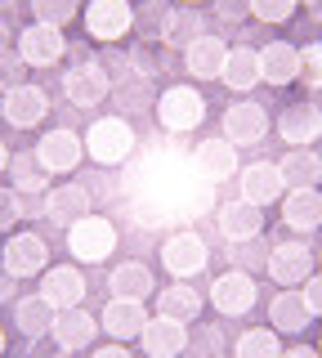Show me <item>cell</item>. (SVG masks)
Returning <instances> with one entry per match:
<instances>
[{
  "instance_id": "f35d334b",
  "label": "cell",
  "mask_w": 322,
  "mask_h": 358,
  "mask_svg": "<svg viewBox=\"0 0 322 358\" xmlns=\"http://www.w3.org/2000/svg\"><path fill=\"white\" fill-rule=\"evenodd\" d=\"M130 63H135L139 76H157L161 67H166V41H135Z\"/></svg>"
},
{
  "instance_id": "cb8c5ba5",
  "label": "cell",
  "mask_w": 322,
  "mask_h": 358,
  "mask_svg": "<svg viewBox=\"0 0 322 358\" xmlns=\"http://www.w3.org/2000/svg\"><path fill=\"white\" fill-rule=\"evenodd\" d=\"M314 322V309L305 305V291L300 287H277L269 300V327L277 336H305Z\"/></svg>"
},
{
  "instance_id": "8d00e7d4",
  "label": "cell",
  "mask_w": 322,
  "mask_h": 358,
  "mask_svg": "<svg viewBox=\"0 0 322 358\" xmlns=\"http://www.w3.org/2000/svg\"><path fill=\"white\" fill-rule=\"evenodd\" d=\"M31 22H50V27H68L81 18V0H27Z\"/></svg>"
},
{
  "instance_id": "7bdbcfd3",
  "label": "cell",
  "mask_w": 322,
  "mask_h": 358,
  "mask_svg": "<svg viewBox=\"0 0 322 358\" xmlns=\"http://www.w3.org/2000/svg\"><path fill=\"white\" fill-rule=\"evenodd\" d=\"M18 220H23V193L18 188H0V233H14Z\"/></svg>"
},
{
  "instance_id": "f546056e",
  "label": "cell",
  "mask_w": 322,
  "mask_h": 358,
  "mask_svg": "<svg viewBox=\"0 0 322 358\" xmlns=\"http://www.w3.org/2000/svg\"><path fill=\"white\" fill-rule=\"evenodd\" d=\"M233 94L247 99L255 85H260V50L255 45H228V59H224V76H219Z\"/></svg>"
},
{
  "instance_id": "f5cc1de1",
  "label": "cell",
  "mask_w": 322,
  "mask_h": 358,
  "mask_svg": "<svg viewBox=\"0 0 322 358\" xmlns=\"http://www.w3.org/2000/svg\"><path fill=\"white\" fill-rule=\"evenodd\" d=\"M14 41H18V31H9V22L0 18V54H9V50H14Z\"/></svg>"
},
{
  "instance_id": "f907efd6",
  "label": "cell",
  "mask_w": 322,
  "mask_h": 358,
  "mask_svg": "<svg viewBox=\"0 0 322 358\" xmlns=\"http://www.w3.org/2000/svg\"><path fill=\"white\" fill-rule=\"evenodd\" d=\"M90 358H135V354H130V345H98V350H90Z\"/></svg>"
},
{
  "instance_id": "9f6ffc18",
  "label": "cell",
  "mask_w": 322,
  "mask_h": 358,
  "mask_svg": "<svg viewBox=\"0 0 322 358\" xmlns=\"http://www.w3.org/2000/svg\"><path fill=\"white\" fill-rule=\"evenodd\" d=\"M36 358H72L68 350H59V345H54V350H45V354H36Z\"/></svg>"
},
{
  "instance_id": "e575fe53",
  "label": "cell",
  "mask_w": 322,
  "mask_h": 358,
  "mask_svg": "<svg viewBox=\"0 0 322 358\" xmlns=\"http://www.w3.org/2000/svg\"><path fill=\"white\" fill-rule=\"evenodd\" d=\"M282 354V336L273 327H247L233 341V358H277Z\"/></svg>"
},
{
  "instance_id": "91938a15",
  "label": "cell",
  "mask_w": 322,
  "mask_h": 358,
  "mask_svg": "<svg viewBox=\"0 0 322 358\" xmlns=\"http://www.w3.org/2000/svg\"><path fill=\"white\" fill-rule=\"evenodd\" d=\"M309 103H314V108H322V90H314V94H309Z\"/></svg>"
},
{
  "instance_id": "db71d44e",
  "label": "cell",
  "mask_w": 322,
  "mask_h": 358,
  "mask_svg": "<svg viewBox=\"0 0 322 358\" xmlns=\"http://www.w3.org/2000/svg\"><path fill=\"white\" fill-rule=\"evenodd\" d=\"M305 9H309V18L322 22V0H305Z\"/></svg>"
},
{
  "instance_id": "83f0119b",
  "label": "cell",
  "mask_w": 322,
  "mask_h": 358,
  "mask_svg": "<svg viewBox=\"0 0 322 358\" xmlns=\"http://www.w3.org/2000/svg\"><path fill=\"white\" fill-rule=\"evenodd\" d=\"M9 313H14V331L23 336V341H50V327H54V309L41 291H31V296H18L14 305H9Z\"/></svg>"
},
{
  "instance_id": "b9f144b4",
  "label": "cell",
  "mask_w": 322,
  "mask_h": 358,
  "mask_svg": "<svg viewBox=\"0 0 322 358\" xmlns=\"http://www.w3.org/2000/svg\"><path fill=\"white\" fill-rule=\"evenodd\" d=\"M300 81L309 90H322V41L300 45Z\"/></svg>"
},
{
  "instance_id": "5bb4252c",
  "label": "cell",
  "mask_w": 322,
  "mask_h": 358,
  "mask_svg": "<svg viewBox=\"0 0 322 358\" xmlns=\"http://www.w3.org/2000/svg\"><path fill=\"white\" fill-rule=\"evenodd\" d=\"M0 117H5L14 130H36L41 121L50 117V94L41 85L23 81V85H14V90L0 94Z\"/></svg>"
},
{
  "instance_id": "f1b7e54d",
  "label": "cell",
  "mask_w": 322,
  "mask_h": 358,
  "mask_svg": "<svg viewBox=\"0 0 322 358\" xmlns=\"http://www.w3.org/2000/svg\"><path fill=\"white\" fill-rule=\"evenodd\" d=\"M152 305H157L161 318H175V322H197L206 309V296L197 287L188 282H170V287H157V296H152Z\"/></svg>"
},
{
  "instance_id": "d6a6232c",
  "label": "cell",
  "mask_w": 322,
  "mask_h": 358,
  "mask_svg": "<svg viewBox=\"0 0 322 358\" xmlns=\"http://www.w3.org/2000/svg\"><path fill=\"white\" fill-rule=\"evenodd\" d=\"M112 103L121 108V117L126 112H143L148 108L152 112V103H157V90H152V76H126V81H117L112 85Z\"/></svg>"
},
{
  "instance_id": "44dd1931",
  "label": "cell",
  "mask_w": 322,
  "mask_h": 358,
  "mask_svg": "<svg viewBox=\"0 0 322 358\" xmlns=\"http://www.w3.org/2000/svg\"><path fill=\"white\" fill-rule=\"evenodd\" d=\"M98 331H103V327H98V318L85 305H76V309H59V313H54L50 341L59 345V350H68V354H81V350H90V345H94Z\"/></svg>"
},
{
  "instance_id": "681fc988",
  "label": "cell",
  "mask_w": 322,
  "mask_h": 358,
  "mask_svg": "<svg viewBox=\"0 0 322 358\" xmlns=\"http://www.w3.org/2000/svg\"><path fill=\"white\" fill-rule=\"evenodd\" d=\"M14 300H18V278L0 264V305H14Z\"/></svg>"
},
{
  "instance_id": "9c48e42d",
  "label": "cell",
  "mask_w": 322,
  "mask_h": 358,
  "mask_svg": "<svg viewBox=\"0 0 322 358\" xmlns=\"http://www.w3.org/2000/svg\"><path fill=\"white\" fill-rule=\"evenodd\" d=\"M273 130L269 121V108L255 103V99H237V103L224 108V117H219V134L233 143V148H255V143H264Z\"/></svg>"
},
{
  "instance_id": "e0dca14e",
  "label": "cell",
  "mask_w": 322,
  "mask_h": 358,
  "mask_svg": "<svg viewBox=\"0 0 322 358\" xmlns=\"http://www.w3.org/2000/svg\"><path fill=\"white\" fill-rule=\"evenodd\" d=\"M242 148H233V143L224 139V134H206L202 143L193 148V171L206 179V184H224V179H233L242 171V157H237Z\"/></svg>"
},
{
  "instance_id": "6da1fadb",
  "label": "cell",
  "mask_w": 322,
  "mask_h": 358,
  "mask_svg": "<svg viewBox=\"0 0 322 358\" xmlns=\"http://www.w3.org/2000/svg\"><path fill=\"white\" fill-rule=\"evenodd\" d=\"M81 139H85V157H90L94 166H103V171L126 166L130 157H135V148H139V130L130 126V117H121V112H112V117H94Z\"/></svg>"
},
{
  "instance_id": "8992f818",
  "label": "cell",
  "mask_w": 322,
  "mask_h": 358,
  "mask_svg": "<svg viewBox=\"0 0 322 358\" xmlns=\"http://www.w3.org/2000/svg\"><path fill=\"white\" fill-rule=\"evenodd\" d=\"M81 27L94 45H121L135 31V5L130 0H90L81 9Z\"/></svg>"
},
{
  "instance_id": "8fae6325",
  "label": "cell",
  "mask_w": 322,
  "mask_h": 358,
  "mask_svg": "<svg viewBox=\"0 0 322 358\" xmlns=\"http://www.w3.org/2000/svg\"><path fill=\"white\" fill-rule=\"evenodd\" d=\"M31 152L41 157V166H45L50 175H72V171H81V162H85V139L72 126H54L36 139Z\"/></svg>"
},
{
  "instance_id": "d590c367",
  "label": "cell",
  "mask_w": 322,
  "mask_h": 358,
  "mask_svg": "<svg viewBox=\"0 0 322 358\" xmlns=\"http://www.w3.org/2000/svg\"><path fill=\"white\" fill-rule=\"evenodd\" d=\"M170 14H175V9L166 5V0H143V5H135V31H130V36H139V41H166Z\"/></svg>"
},
{
  "instance_id": "ac0fdd59",
  "label": "cell",
  "mask_w": 322,
  "mask_h": 358,
  "mask_svg": "<svg viewBox=\"0 0 322 358\" xmlns=\"http://www.w3.org/2000/svg\"><path fill=\"white\" fill-rule=\"evenodd\" d=\"M273 130H277V139L291 143V148H314V143L322 139V108H314L309 99L286 103L282 112H277Z\"/></svg>"
},
{
  "instance_id": "680465c9",
  "label": "cell",
  "mask_w": 322,
  "mask_h": 358,
  "mask_svg": "<svg viewBox=\"0 0 322 358\" xmlns=\"http://www.w3.org/2000/svg\"><path fill=\"white\" fill-rule=\"evenodd\" d=\"M14 5H18V0H0V18H5V14H9Z\"/></svg>"
},
{
  "instance_id": "30bf717a",
  "label": "cell",
  "mask_w": 322,
  "mask_h": 358,
  "mask_svg": "<svg viewBox=\"0 0 322 358\" xmlns=\"http://www.w3.org/2000/svg\"><path fill=\"white\" fill-rule=\"evenodd\" d=\"M18 59L27 67H59L68 59V36H63V27H50V22H27V27H18V41H14Z\"/></svg>"
},
{
  "instance_id": "3957f363",
  "label": "cell",
  "mask_w": 322,
  "mask_h": 358,
  "mask_svg": "<svg viewBox=\"0 0 322 358\" xmlns=\"http://www.w3.org/2000/svg\"><path fill=\"white\" fill-rule=\"evenodd\" d=\"M117 242H121V233L108 215H94L90 210V215H81L76 224H68V251L81 268L85 264H108L112 251H117Z\"/></svg>"
},
{
  "instance_id": "74e56055",
  "label": "cell",
  "mask_w": 322,
  "mask_h": 358,
  "mask_svg": "<svg viewBox=\"0 0 322 358\" xmlns=\"http://www.w3.org/2000/svg\"><path fill=\"white\" fill-rule=\"evenodd\" d=\"M188 354L193 358H224V331H219V322L197 318V336H188Z\"/></svg>"
},
{
  "instance_id": "4fadbf2b",
  "label": "cell",
  "mask_w": 322,
  "mask_h": 358,
  "mask_svg": "<svg viewBox=\"0 0 322 358\" xmlns=\"http://www.w3.org/2000/svg\"><path fill=\"white\" fill-rule=\"evenodd\" d=\"M36 291L50 300L54 309H76V305H85V296H90V278L81 273V264H50L45 273L36 278Z\"/></svg>"
},
{
  "instance_id": "be15d7a7",
  "label": "cell",
  "mask_w": 322,
  "mask_h": 358,
  "mask_svg": "<svg viewBox=\"0 0 322 358\" xmlns=\"http://www.w3.org/2000/svg\"><path fill=\"white\" fill-rule=\"evenodd\" d=\"M318 354H322V341H318Z\"/></svg>"
},
{
  "instance_id": "ffe728a7",
  "label": "cell",
  "mask_w": 322,
  "mask_h": 358,
  "mask_svg": "<svg viewBox=\"0 0 322 358\" xmlns=\"http://www.w3.org/2000/svg\"><path fill=\"white\" fill-rule=\"evenodd\" d=\"M148 318H152V313H148L143 300H117V296H108L103 313H98V327L112 336L117 345H130V341H139V336H143Z\"/></svg>"
},
{
  "instance_id": "7a4b0ae2",
  "label": "cell",
  "mask_w": 322,
  "mask_h": 358,
  "mask_svg": "<svg viewBox=\"0 0 322 358\" xmlns=\"http://www.w3.org/2000/svg\"><path fill=\"white\" fill-rule=\"evenodd\" d=\"M152 117L166 134H193L206 121V94L197 85H166L152 103Z\"/></svg>"
},
{
  "instance_id": "60d3db41",
  "label": "cell",
  "mask_w": 322,
  "mask_h": 358,
  "mask_svg": "<svg viewBox=\"0 0 322 358\" xmlns=\"http://www.w3.org/2000/svg\"><path fill=\"white\" fill-rule=\"evenodd\" d=\"M228 264H233V268H247V273H255V268L269 264V246H264L260 238H251V242H233Z\"/></svg>"
},
{
  "instance_id": "ab89813d",
  "label": "cell",
  "mask_w": 322,
  "mask_h": 358,
  "mask_svg": "<svg viewBox=\"0 0 322 358\" xmlns=\"http://www.w3.org/2000/svg\"><path fill=\"white\" fill-rule=\"evenodd\" d=\"M300 9V0H251V18H260L264 27H282L291 22Z\"/></svg>"
},
{
  "instance_id": "6125c7cd",
  "label": "cell",
  "mask_w": 322,
  "mask_h": 358,
  "mask_svg": "<svg viewBox=\"0 0 322 358\" xmlns=\"http://www.w3.org/2000/svg\"><path fill=\"white\" fill-rule=\"evenodd\" d=\"M184 5H202V0H184Z\"/></svg>"
},
{
  "instance_id": "5b68a950",
  "label": "cell",
  "mask_w": 322,
  "mask_h": 358,
  "mask_svg": "<svg viewBox=\"0 0 322 358\" xmlns=\"http://www.w3.org/2000/svg\"><path fill=\"white\" fill-rule=\"evenodd\" d=\"M0 264H5L18 282H31V278H41L50 268V242L41 238L36 229H14L0 242Z\"/></svg>"
},
{
  "instance_id": "1f68e13d",
  "label": "cell",
  "mask_w": 322,
  "mask_h": 358,
  "mask_svg": "<svg viewBox=\"0 0 322 358\" xmlns=\"http://www.w3.org/2000/svg\"><path fill=\"white\" fill-rule=\"evenodd\" d=\"M277 171H282L286 188H318L322 179V157L314 148H286V157L277 162Z\"/></svg>"
},
{
  "instance_id": "11a10c76",
  "label": "cell",
  "mask_w": 322,
  "mask_h": 358,
  "mask_svg": "<svg viewBox=\"0 0 322 358\" xmlns=\"http://www.w3.org/2000/svg\"><path fill=\"white\" fill-rule=\"evenodd\" d=\"M9 157H14V152H9V148H5V139H0V175L9 171Z\"/></svg>"
},
{
  "instance_id": "c3c4849f",
  "label": "cell",
  "mask_w": 322,
  "mask_h": 358,
  "mask_svg": "<svg viewBox=\"0 0 322 358\" xmlns=\"http://www.w3.org/2000/svg\"><path fill=\"white\" fill-rule=\"evenodd\" d=\"M300 291H305V305L314 309V318H322V268H314V273L305 278V287H300Z\"/></svg>"
},
{
  "instance_id": "ee69618b",
  "label": "cell",
  "mask_w": 322,
  "mask_h": 358,
  "mask_svg": "<svg viewBox=\"0 0 322 358\" xmlns=\"http://www.w3.org/2000/svg\"><path fill=\"white\" fill-rule=\"evenodd\" d=\"M98 63H103V72L112 76V85L117 81H126V76H135V63H130V50L121 54L117 45H103V54H98Z\"/></svg>"
},
{
  "instance_id": "4dcf8cb0",
  "label": "cell",
  "mask_w": 322,
  "mask_h": 358,
  "mask_svg": "<svg viewBox=\"0 0 322 358\" xmlns=\"http://www.w3.org/2000/svg\"><path fill=\"white\" fill-rule=\"evenodd\" d=\"M9 188H18V193H23V197H45V188H50V171H45V166H41V157L36 152H14V157H9Z\"/></svg>"
},
{
  "instance_id": "603a6c76",
  "label": "cell",
  "mask_w": 322,
  "mask_h": 358,
  "mask_svg": "<svg viewBox=\"0 0 322 358\" xmlns=\"http://www.w3.org/2000/svg\"><path fill=\"white\" fill-rule=\"evenodd\" d=\"M215 224H219V238L228 246L233 242H251V238H264V206L237 197V201H224L215 210Z\"/></svg>"
},
{
  "instance_id": "7dc6e473",
  "label": "cell",
  "mask_w": 322,
  "mask_h": 358,
  "mask_svg": "<svg viewBox=\"0 0 322 358\" xmlns=\"http://www.w3.org/2000/svg\"><path fill=\"white\" fill-rule=\"evenodd\" d=\"M215 14H219V22H233V27H237L242 18H251V0H215Z\"/></svg>"
},
{
  "instance_id": "2e32d148",
  "label": "cell",
  "mask_w": 322,
  "mask_h": 358,
  "mask_svg": "<svg viewBox=\"0 0 322 358\" xmlns=\"http://www.w3.org/2000/svg\"><path fill=\"white\" fill-rule=\"evenodd\" d=\"M237 197H247V201H255V206H277V201L286 197V179H282V171H277V162H247L237 171Z\"/></svg>"
},
{
  "instance_id": "277c9868",
  "label": "cell",
  "mask_w": 322,
  "mask_h": 358,
  "mask_svg": "<svg viewBox=\"0 0 322 358\" xmlns=\"http://www.w3.org/2000/svg\"><path fill=\"white\" fill-rule=\"evenodd\" d=\"M161 268L175 278V282H193L197 273H206V264H210V246L206 238L197 229H175L170 238L161 242Z\"/></svg>"
},
{
  "instance_id": "6f0895ef",
  "label": "cell",
  "mask_w": 322,
  "mask_h": 358,
  "mask_svg": "<svg viewBox=\"0 0 322 358\" xmlns=\"http://www.w3.org/2000/svg\"><path fill=\"white\" fill-rule=\"evenodd\" d=\"M5 350H9V331L0 327V358H5Z\"/></svg>"
},
{
  "instance_id": "7402d4cb",
  "label": "cell",
  "mask_w": 322,
  "mask_h": 358,
  "mask_svg": "<svg viewBox=\"0 0 322 358\" xmlns=\"http://www.w3.org/2000/svg\"><path fill=\"white\" fill-rule=\"evenodd\" d=\"M188 322H175V318H161V313H152L148 327L139 336V350L143 358H184L188 354Z\"/></svg>"
},
{
  "instance_id": "d6986e66",
  "label": "cell",
  "mask_w": 322,
  "mask_h": 358,
  "mask_svg": "<svg viewBox=\"0 0 322 358\" xmlns=\"http://www.w3.org/2000/svg\"><path fill=\"white\" fill-rule=\"evenodd\" d=\"M224 59H228V41L224 36H197L188 50H180V67L188 76H193L197 85H206V81H219L224 76Z\"/></svg>"
},
{
  "instance_id": "9a60e30c",
  "label": "cell",
  "mask_w": 322,
  "mask_h": 358,
  "mask_svg": "<svg viewBox=\"0 0 322 358\" xmlns=\"http://www.w3.org/2000/svg\"><path fill=\"white\" fill-rule=\"evenodd\" d=\"M90 188L81 184V179H68V184H50L45 197H41V220L59 224V229H68L76 224L81 215H90Z\"/></svg>"
},
{
  "instance_id": "484cf974",
  "label": "cell",
  "mask_w": 322,
  "mask_h": 358,
  "mask_svg": "<svg viewBox=\"0 0 322 358\" xmlns=\"http://www.w3.org/2000/svg\"><path fill=\"white\" fill-rule=\"evenodd\" d=\"M300 81V45L291 41H269L260 45V85L286 90Z\"/></svg>"
},
{
  "instance_id": "816d5d0a",
  "label": "cell",
  "mask_w": 322,
  "mask_h": 358,
  "mask_svg": "<svg viewBox=\"0 0 322 358\" xmlns=\"http://www.w3.org/2000/svg\"><path fill=\"white\" fill-rule=\"evenodd\" d=\"M277 358H322V354L314 350V345H305V341H300V345H291V350H282Z\"/></svg>"
},
{
  "instance_id": "bcb514c9",
  "label": "cell",
  "mask_w": 322,
  "mask_h": 358,
  "mask_svg": "<svg viewBox=\"0 0 322 358\" xmlns=\"http://www.w3.org/2000/svg\"><path fill=\"white\" fill-rule=\"evenodd\" d=\"M85 188H90V201H94V197L112 201V197H121V193H126V188H121V179H117V175H108L103 166H98V171L90 175V184H85Z\"/></svg>"
},
{
  "instance_id": "7c38bea8",
  "label": "cell",
  "mask_w": 322,
  "mask_h": 358,
  "mask_svg": "<svg viewBox=\"0 0 322 358\" xmlns=\"http://www.w3.org/2000/svg\"><path fill=\"white\" fill-rule=\"evenodd\" d=\"M318 264V251H309V242H273L269 246V264H264V273L273 278L277 287H305V278L314 273Z\"/></svg>"
},
{
  "instance_id": "f6af8a7d",
  "label": "cell",
  "mask_w": 322,
  "mask_h": 358,
  "mask_svg": "<svg viewBox=\"0 0 322 358\" xmlns=\"http://www.w3.org/2000/svg\"><path fill=\"white\" fill-rule=\"evenodd\" d=\"M23 76H27V63L18 59V50L0 54V94H5V90H14V85H23Z\"/></svg>"
},
{
  "instance_id": "d4e9b609",
  "label": "cell",
  "mask_w": 322,
  "mask_h": 358,
  "mask_svg": "<svg viewBox=\"0 0 322 358\" xmlns=\"http://www.w3.org/2000/svg\"><path fill=\"white\" fill-rule=\"evenodd\" d=\"M108 296L117 300H143L148 305L157 296V273L148 268V260H121L108 268Z\"/></svg>"
},
{
  "instance_id": "52a82bcc",
  "label": "cell",
  "mask_w": 322,
  "mask_h": 358,
  "mask_svg": "<svg viewBox=\"0 0 322 358\" xmlns=\"http://www.w3.org/2000/svg\"><path fill=\"white\" fill-rule=\"evenodd\" d=\"M206 300H210V309H215L219 318H242V313H251V309H255V300H260L255 273H247V268H233V264H228L219 278H210Z\"/></svg>"
},
{
  "instance_id": "836d02e7",
  "label": "cell",
  "mask_w": 322,
  "mask_h": 358,
  "mask_svg": "<svg viewBox=\"0 0 322 358\" xmlns=\"http://www.w3.org/2000/svg\"><path fill=\"white\" fill-rule=\"evenodd\" d=\"M197 36H206V22L197 5H180L170 14V27H166V50H188Z\"/></svg>"
},
{
  "instance_id": "94428289",
  "label": "cell",
  "mask_w": 322,
  "mask_h": 358,
  "mask_svg": "<svg viewBox=\"0 0 322 358\" xmlns=\"http://www.w3.org/2000/svg\"><path fill=\"white\" fill-rule=\"evenodd\" d=\"M318 268H322V246H318Z\"/></svg>"
},
{
  "instance_id": "4316f807",
  "label": "cell",
  "mask_w": 322,
  "mask_h": 358,
  "mask_svg": "<svg viewBox=\"0 0 322 358\" xmlns=\"http://www.w3.org/2000/svg\"><path fill=\"white\" fill-rule=\"evenodd\" d=\"M277 206H282V224L300 238L322 229V188H286V197Z\"/></svg>"
},
{
  "instance_id": "ba28073f",
  "label": "cell",
  "mask_w": 322,
  "mask_h": 358,
  "mask_svg": "<svg viewBox=\"0 0 322 358\" xmlns=\"http://www.w3.org/2000/svg\"><path fill=\"white\" fill-rule=\"evenodd\" d=\"M63 99H68L72 108H81V112H90V108L112 99V76L103 72L98 54L85 59V63H72L68 72H63Z\"/></svg>"
}]
</instances>
